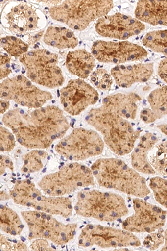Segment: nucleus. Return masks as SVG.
Here are the masks:
<instances>
[{"label":"nucleus","mask_w":167,"mask_h":251,"mask_svg":"<svg viewBox=\"0 0 167 251\" xmlns=\"http://www.w3.org/2000/svg\"><path fill=\"white\" fill-rule=\"evenodd\" d=\"M2 123L20 145L32 150L49 148L54 141L63 139L70 128L63 111L55 106L16 108L3 115Z\"/></svg>","instance_id":"nucleus-1"},{"label":"nucleus","mask_w":167,"mask_h":251,"mask_svg":"<svg viewBox=\"0 0 167 251\" xmlns=\"http://www.w3.org/2000/svg\"><path fill=\"white\" fill-rule=\"evenodd\" d=\"M19 61L32 82L51 89L62 86L65 82L58 55L46 49L28 51L20 56Z\"/></svg>","instance_id":"nucleus-7"},{"label":"nucleus","mask_w":167,"mask_h":251,"mask_svg":"<svg viewBox=\"0 0 167 251\" xmlns=\"http://www.w3.org/2000/svg\"><path fill=\"white\" fill-rule=\"evenodd\" d=\"M9 29L14 34L23 35L38 29L39 18L33 6L20 3L6 15Z\"/></svg>","instance_id":"nucleus-17"},{"label":"nucleus","mask_w":167,"mask_h":251,"mask_svg":"<svg viewBox=\"0 0 167 251\" xmlns=\"http://www.w3.org/2000/svg\"><path fill=\"white\" fill-rule=\"evenodd\" d=\"M113 7V1H64L52 6L49 14L71 29L83 31L91 23L108 15Z\"/></svg>","instance_id":"nucleus-5"},{"label":"nucleus","mask_w":167,"mask_h":251,"mask_svg":"<svg viewBox=\"0 0 167 251\" xmlns=\"http://www.w3.org/2000/svg\"><path fill=\"white\" fill-rule=\"evenodd\" d=\"M142 43L152 51L167 57V30L148 32L143 38Z\"/></svg>","instance_id":"nucleus-26"},{"label":"nucleus","mask_w":167,"mask_h":251,"mask_svg":"<svg viewBox=\"0 0 167 251\" xmlns=\"http://www.w3.org/2000/svg\"><path fill=\"white\" fill-rule=\"evenodd\" d=\"M157 128L162 133L167 136V124L159 125L157 126Z\"/></svg>","instance_id":"nucleus-38"},{"label":"nucleus","mask_w":167,"mask_h":251,"mask_svg":"<svg viewBox=\"0 0 167 251\" xmlns=\"http://www.w3.org/2000/svg\"><path fill=\"white\" fill-rule=\"evenodd\" d=\"M149 187L153 193L155 200L167 209V180L160 176L152 177Z\"/></svg>","instance_id":"nucleus-28"},{"label":"nucleus","mask_w":167,"mask_h":251,"mask_svg":"<svg viewBox=\"0 0 167 251\" xmlns=\"http://www.w3.org/2000/svg\"><path fill=\"white\" fill-rule=\"evenodd\" d=\"M157 136L151 132H147L140 136L139 142L131 152L132 168L138 172L152 175L156 171L149 160V153L158 143Z\"/></svg>","instance_id":"nucleus-19"},{"label":"nucleus","mask_w":167,"mask_h":251,"mask_svg":"<svg viewBox=\"0 0 167 251\" xmlns=\"http://www.w3.org/2000/svg\"><path fill=\"white\" fill-rule=\"evenodd\" d=\"M21 214L28 226L29 240L43 238L62 246L75 238L77 228L76 223L65 224L51 214L36 210L23 211Z\"/></svg>","instance_id":"nucleus-8"},{"label":"nucleus","mask_w":167,"mask_h":251,"mask_svg":"<svg viewBox=\"0 0 167 251\" xmlns=\"http://www.w3.org/2000/svg\"><path fill=\"white\" fill-rule=\"evenodd\" d=\"M1 46L7 54L19 58L28 51L29 48L27 43L14 36H6L1 38Z\"/></svg>","instance_id":"nucleus-27"},{"label":"nucleus","mask_w":167,"mask_h":251,"mask_svg":"<svg viewBox=\"0 0 167 251\" xmlns=\"http://www.w3.org/2000/svg\"><path fill=\"white\" fill-rule=\"evenodd\" d=\"M95 179L90 168L77 162H72L59 171L44 176L38 185L47 195L65 196L80 188L95 185Z\"/></svg>","instance_id":"nucleus-6"},{"label":"nucleus","mask_w":167,"mask_h":251,"mask_svg":"<svg viewBox=\"0 0 167 251\" xmlns=\"http://www.w3.org/2000/svg\"><path fill=\"white\" fill-rule=\"evenodd\" d=\"M11 57L6 54H1L0 59V79L5 80L11 74Z\"/></svg>","instance_id":"nucleus-33"},{"label":"nucleus","mask_w":167,"mask_h":251,"mask_svg":"<svg viewBox=\"0 0 167 251\" xmlns=\"http://www.w3.org/2000/svg\"><path fill=\"white\" fill-rule=\"evenodd\" d=\"M134 213L122 222V228L133 233H150L166 224L167 212L141 198L133 199Z\"/></svg>","instance_id":"nucleus-12"},{"label":"nucleus","mask_w":167,"mask_h":251,"mask_svg":"<svg viewBox=\"0 0 167 251\" xmlns=\"http://www.w3.org/2000/svg\"><path fill=\"white\" fill-rule=\"evenodd\" d=\"M0 249L1 251H28L30 248H28L25 243L17 239L12 238L1 234Z\"/></svg>","instance_id":"nucleus-31"},{"label":"nucleus","mask_w":167,"mask_h":251,"mask_svg":"<svg viewBox=\"0 0 167 251\" xmlns=\"http://www.w3.org/2000/svg\"><path fill=\"white\" fill-rule=\"evenodd\" d=\"M158 75L167 85V58L161 60L158 67Z\"/></svg>","instance_id":"nucleus-36"},{"label":"nucleus","mask_w":167,"mask_h":251,"mask_svg":"<svg viewBox=\"0 0 167 251\" xmlns=\"http://www.w3.org/2000/svg\"><path fill=\"white\" fill-rule=\"evenodd\" d=\"M7 170H9L11 172L14 171L13 161L9 156L1 155L0 156V173H1V175H3Z\"/></svg>","instance_id":"nucleus-35"},{"label":"nucleus","mask_w":167,"mask_h":251,"mask_svg":"<svg viewBox=\"0 0 167 251\" xmlns=\"http://www.w3.org/2000/svg\"><path fill=\"white\" fill-rule=\"evenodd\" d=\"M0 97L28 109L43 107L53 99L51 92L42 90L23 75L3 80L0 84Z\"/></svg>","instance_id":"nucleus-11"},{"label":"nucleus","mask_w":167,"mask_h":251,"mask_svg":"<svg viewBox=\"0 0 167 251\" xmlns=\"http://www.w3.org/2000/svg\"><path fill=\"white\" fill-rule=\"evenodd\" d=\"M29 248L32 251H54L56 249L51 246L48 240L43 238L34 240Z\"/></svg>","instance_id":"nucleus-34"},{"label":"nucleus","mask_w":167,"mask_h":251,"mask_svg":"<svg viewBox=\"0 0 167 251\" xmlns=\"http://www.w3.org/2000/svg\"><path fill=\"white\" fill-rule=\"evenodd\" d=\"M11 199V197L10 196V194H7L5 191H3V190H1V201H8Z\"/></svg>","instance_id":"nucleus-39"},{"label":"nucleus","mask_w":167,"mask_h":251,"mask_svg":"<svg viewBox=\"0 0 167 251\" xmlns=\"http://www.w3.org/2000/svg\"><path fill=\"white\" fill-rule=\"evenodd\" d=\"M149 108L140 112V119L145 124H152L167 115V86H162L150 93L147 97Z\"/></svg>","instance_id":"nucleus-21"},{"label":"nucleus","mask_w":167,"mask_h":251,"mask_svg":"<svg viewBox=\"0 0 167 251\" xmlns=\"http://www.w3.org/2000/svg\"><path fill=\"white\" fill-rule=\"evenodd\" d=\"M153 63L117 65L111 70V75L118 86L131 87L137 83L148 82L154 73Z\"/></svg>","instance_id":"nucleus-16"},{"label":"nucleus","mask_w":167,"mask_h":251,"mask_svg":"<svg viewBox=\"0 0 167 251\" xmlns=\"http://www.w3.org/2000/svg\"><path fill=\"white\" fill-rule=\"evenodd\" d=\"M90 78L91 83L97 90L105 92L111 90L113 84L112 76L105 69L97 68L93 71Z\"/></svg>","instance_id":"nucleus-29"},{"label":"nucleus","mask_w":167,"mask_h":251,"mask_svg":"<svg viewBox=\"0 0 167 251\" xmlns=\"http://www.w3.org/2000/svg\"><path fill=\"white\" fill-rule=\"evenodd\" d=\"M16 137L9 129L0 127V151L1 152H9L13 151L16 145Z\"/></svg>","instance_id":"nucleus-30"},{"label":"nucleus","mask_w":167,"mask_h":251,"mask_svg":"<svg viewBox=\"0 0 167 251\" xmlns=\"http://www.w3.org/2000/svg\"><path fill=\"white\" fill-rule=\"evenodd\" d=\"M100 187L143 198L151 192L145 178L135 169L117 158H101L91 168Z\"/></svg>","instance_id":"nucleus-3"},{"label":"nucleus","mask_w":167,"mask_h":251,"mask_svg":"<svg viewBox=\"0 0 167 251\" xmlns=\"http://www.w3.org/2000/svg\"><path fill=\"white\" fill-rule=\"evenodd\" d=\"M104 144L102 137L97 131L76 128L60 140L55 150L65 159L77 162L101 155Z\"/></svg>","instance_id":"nucleus-9"},{"label":"nucleus","mask_w":167,"mask_h":251,"mask_svg":"<svg viewBox=\"0 0 167 251\" xmlns=\"http://www.w3.org/2000/svg\"><path fill=\"white\" fill-rule=\"evenodd\" d=\"M99 100V94L96 89L81 79L69 80L60 92L64 110L71 116L79 115Z\"/></svg>","instance_id":"nucleus-14"},{"label":"nucleus","mask_w":167,"mask_h":251,"mask_svg":"<svg viewBox=\"0 0 167 251\" xmlns=\"http://www.w3.org/2000/svg\"><path fill=\"white\" fill-rule=\"evenodd\" d=\"M142 99L136 93H117L106 96L101 106L128 120L136 119Z\"/></svg>","instance_id":"nucleus-18"},{"label":"nucleus","mask_w":167,"mask_h":251,"mask_svg":"<svg viewBox=\"0 0 167 251\" xmlns=\"http://www.w3.org/2000/svg\"><path fill=\"white\" fill-rule=\"evenodd\" d=\"M10 106V100L1 99V100H0V112H1V114H5L9 110Z\"/></svg>","instance_id":"nucleus-37"},{"label":"nucleus","mask_w":167,"mask_h":251,"mask_svg":"<svg viewBox=\"0 0 167 251\" xmlns=\"http://www.w3.org/2000/svg\"><path fill=\"white\" fill-rule=\"evenodd\" d=\"M77 244L83 248L97 246L101 249L125 250L138 248L141 242L135 234L123 228L89 224L81 229Z\"/></svg>","instance_id":"nucleus-10"},{"label":"nucleus","mask_w":167,"mask_h":251,"mask_svg":"<svg viewBox=\"0 0 167 251\" xmlns=\"http://www.w3.org/2000/svg\"><path fill=\"white\" fill-rule=\"evenodd\" d=\"M0 228L3 232L16 236L21 234L24 225L15 210L1 204L0 206Z\"/></svg>","instance_id":"nucleus-24"},{"label":"nucleus","mask_w":167,"mask_h":251,"mask_svg":"<svg viewBox=\"0 0 167 251\" xmlns=\"http://www.w3.org/2000/svg\"><path fill=\"white\" fill-rule=\"evenodd\" d=\"M48 153L44 149H33L22 157L21 172L25 174L38 172L43 169Z\"/></svg>","instance_id":"nucleus-25"},{"label":"nucleus","mask_w":167,"mask_h":251,"mask_svg":"<svg viewBox=\"0 0 167 251\" xmlns=\"http://www.w3.org/2000/svg\"><path fill=\"white\" fill-rule=\"evenodd\" d=\"M65 65L68 71L79 79H87L95 68V59L85 50L69 51L67 55Z\"/></svg>","instance_id":"nucleus-22"},{"label":"nucleus","mask_w":167,"mask_h":251,"mask_svg":"<svg viewBox=\"0 0 167 251\" xmlns=\"http://www.w3.org/2000/svg\"><path fill=\"white\" fill-rule=\"evenodd\" d=\"M165 242L161 249V251H167V228L164 230Z\"/></svg>","instance_id":"nucleus-40"},{"label":"nucleus","mask_w":167,"mask_h":251,"mask_svg":"<svg viewBox=\"0 0 167 251\" xmlns=\"http://www.w3.org/2000/svg\"><path fill=\"white\" fill-rule=\"evenodd\" d=\"M85 121L101 134L104 143L118 156L131 153L142 132L134 128L129 120L101 106L92 109Z\"/></svg>","instance_id":"nucleus-2"},{"label":"nucleus","mask_w":167,"mask_h":251,"mask_svg":"<svg viewBox=\"0 0 167 251\" xmlns=\"http://www.w3.org/2000/svg\"><path fill=\"white\" fill-rule=\"evenodd\" d=\"M74 210L77 215L101 222H113L128 215L124 198L119 194L99 190H81Z\"/></svg>","instance_id":"nucleus-4"},{"label":"nucleus","mask_w":167,"mask_h":251,"mask_svg":"<svg viewBox=\"0 0 167 251\" xmlns=\"http://www.w3.org/2000/svg\"><path fill=\"white\" fill-rule=\"evenodd\" d=\"M92 54L99 62L119 65L142 61L148 53L144 47L126 40H97L93 44Z\"/></svg>","instance_id":"nucleus-13"},{"label":"nucleus","mask_w":167,"mask_h":251,"mask_svg":"<svg viewBox=\"0 0 167 251\" xmlns=\"http://www.w3.org/2000/svg\"><path fill=\"white\" fill-rule=\"evenodd\" d=\"M135 18L153 26H167V1H139L134 12Z\"/></svg>","instance_id":"nucleus-20"},{"label":"nucleus","mask_w":167,"mask_h":251,"mask_svg":"<svg viewBox=\"0 0 167 251\" xmlns=\"http://www.w3.org/2000/svg\"><path fill=\"white\" fill-rule=\"evenodd\" d=\"M165 242L164 230L162 229L148 233L144 240L143 244L146 249L156 250L164 245Z\"/></svg>","instance_id":"nucleus-32"},{"label":"nucleus","mask_w":167,"mask_h":251,"mask_svg":"<svg viewBox=\"0 0 167 251\" xmlns=\"http://www.w3.org/2000/svg\"><path fill=\"white\" fill-rule=\"evenodd\" d=\"M95 28L97 33L103 37L125 40L140 34L145 25L131 16L117 13L97 20Z\"/></svg>","instance_id":"nucleus-15"},{"label":"nucleus","mask_w":167,"mask_h":251,"mask_svg":"<svg viewBox=\"0 0 167 251\" xmlns=\"http://www.w3.org/2000/svg\"><path fill=\"white\" fill-rule=\"evenodd\" d=\"M43 41L47 45L59 50L74 49L79 44L78 38L72 30L56 26L48 28L45 32Z\"/></svg>","instance_id":"nucleus-23"}]
</instances>
